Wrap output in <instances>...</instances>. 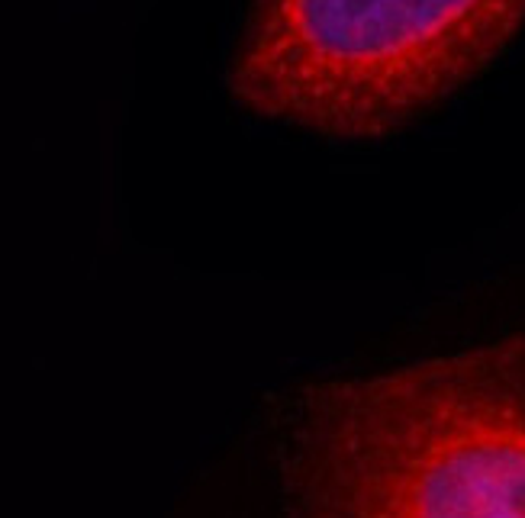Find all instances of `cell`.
<instances>
[{"instance_id":"obj_2","label":"cell","mask_w":525,"mask_h":518,"mask_svg":"<svg viewBox=\"0 0 525 518\" xmlns=\"http://www.w3.org/2000/svg\"><path fill=\"white\" fill-rule=\"evenodd\" d=\"M525 0H255L229 65L248 113L335 142L387 138L480 77Z\"/></svg>"},{"instance_id":"obj_1","label":"cell","mask_w":525,"mask_h":518,"mask_svg":"<svg viewBox=\"0 0 525 518\" xmlns=\"http://www.w3.org/2000/svg\"><path fill=\"white\" fill-rule=\"evenodd\" d=\"M281 518H525V335L303 386Z\"/></svg>"}]
</instances>
